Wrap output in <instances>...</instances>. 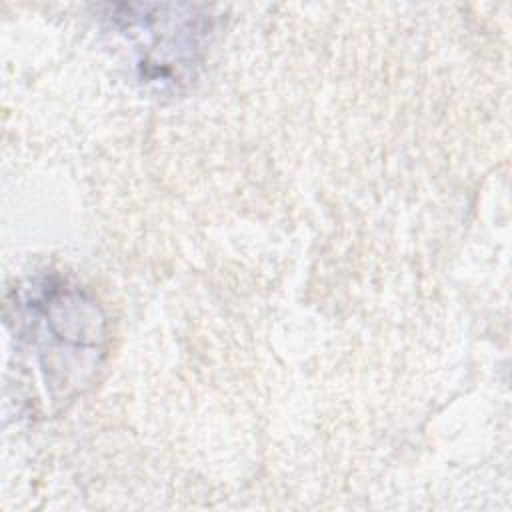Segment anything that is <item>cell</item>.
<instances>
[{
    "label": "cell",
    "instance_id": "1",
    "mask_svg": "<svg viewBox=\"0 0 512 512\" xmlns=\"http://www.w3.org/2000/svg\"><path fill=\"white\" fill-rule=\"evenodd\" d=\"M126 26L146 32L148 44L142 50V66L148 78L178 82L190 70L200 52V38L208 32L204 16H120Z\"/></svg>",
    "mask_w": 512,
    "mask_h": 512
}]
</instances>
